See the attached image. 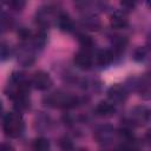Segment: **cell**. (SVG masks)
Segmentation results:
<instances>
[{"mask_svg":"<svg viewBox=\"0 0 151 151\" xmlns=\"http://www.w3.org/2000/svg\"><path fill=\"white\" fill-rule=\"evenodd\" d=\"M4 132L6 136L11 138H17L21 134L24 130V120L22 117L17 112H8L4 116V123H2Z\"/></svg>","mask_w":151,"mask_h":151,"instance_id":"obj_1","label":"cell"},{"mask_svg":"<svg viewBox=\"0 0 151 151\" xmlns=\"http://www.w3.org/2000/svg\"><path fill=\"white\" fill-rule=\"evenodd\" d=\"M45 100H46L47 105L55 106V107H74L76 105L79 104L78 97L66 94V93H60V92L50 94Z\"/></svg>","mask_w":151,"mask_h":151,"instance_id":"obj_2","label":"cell"},{"mask_svg":"<svg viewBox=\"0 0 151 151\" xmlns=\"http://www.w3.org/2000/svg\"><path fill=\"white\" fill-rule=\"evenodd\" d=\"M32 84L34 85V87L37 90L45 91L52 85V80H51V77L48 76V73H46L44 71H38L32 77Z\"/></svg>","mask_w":151,"mask_h":151,"instance_id":"obj_3","label":"cell"},{"mask_svg":"<svg viewBox=\"0 0 151 151\" xmlns=\"http://www.w3.org/2000/svg\"><path fill=\"white\" fill-rule=\"evenodd\" d=\"M74 63L76 65L79 67V68H83V70H87L91 67L92 65V57H91V53L86 50H83V51H79L78 53L74 54Z\"/></svg>","mask_w":151,"mask_h":151,"instance_id":"obj_4","label":"cell"},{"mask_svg":"<svg viewBox=\"0 0 151 151\" xmlns=\"http://www.w3.org/2000/svg\"><path fill=\"white\" fill-rule=\"evenodd\" d=\"M107 97L112 103H122L126 99L127 94L123 86L120 85H113L107 91Z\"/></svg>","mask_w":151,"mask_h":151,"instance_id":"obj_5","label":"cell"},{"mask_svg":"<svg viewBox=\"0 0 151 151\" xmlns=\"http://www.w3.org/2000/svg\"><path fill=\"white\" fill-rule=\"evenodd\" d=\"M127 18L122 12H116L110 18V24L113 28H124L127 26Z\"/></svg>","mask_w":151,"mask_h":151,"instance_id":"obj_6","label":"cell"},{"mask_svg":"<svg viewBox=\"0 0 151 151\" xmlns=\"http://www.w3.org/2000/svg\"><path fill=\"white\" fill-rule=\"evenodd\" d=\"M94 111L100 117H107V116H111L114 112V107L109 101H100V103L97 104Z\"/></svg>","mask_w":151,"mask_h":151,"instance_id":"obj_7","label":"cell"},{"mask_svg":"<svg viewBox=\"0 0 151 151\" xmlns=\"http://www.w3.org/2000/svg\"><path fill=\"white\" fill-rule=\"evenodd\" d=\"M57 21H58V25H59L61 31H64V32H71L72 31L73 22H72L71 18L67 13H59Z\"/></svg>","mask_w":151,"mask_h":151,"instance_id":"obj_8","label":"cell"},{"mask_svg":"<svg viewBox=\"0 0 151 151\" xmlns=\"http://www.w3.org/2000/svg\"><path fill=\"white\" fill-rule=\"evenodd\" d=\"M96 59H97V63L101 66H105V65H109L111 64V61L113 60V53L109 50H100L97 55H96Z\"/></svg>","mask_w":151,"mask_h":151,"instance_id":"obj_9","label":"cell"},{"mask_svg":"<svg viewBox=\"0 0 151 151\" xmlns=\"http://www.w3.org/2000/svg\"><path fill=\"white\" fill-rule=\"evenodd\" d=\"M33 150L34 151H48L50 150V143L44 137H38L33 142Z\"/></svg>","mask_w":151,"mask_h":151,"instance_id":"obj_10","label":"cell"},{"mask_svg":"<svg viewBox=\"0 0 151 151\" xmlns=\"http://www.w3.org/2000/svg\"><path fill=\"white\" fill-rule=\"evenodd\" d=\"M83 25L85 27H87L88 29H98L100 27V21L97 17H93V15H88L86 18L83 19Z\"/></svg>","mask_w":151,"mask_h":151,"instance_id":"obj_11","label":"cell"},{"mask_svg":"<svg viewBox=\"0 0 151 151\" xmlns=\"http://www.w3.org/2000/svg\"><path fill=\"white\" fill-rule=\"evenodd\" d=\"M133 116L138 120H146L150 117V111L145 107H136L133 111Z\"/></svg>","mask_w":151,"mask_h":151,"instance_id":"obj_12","label":"cell"},{"mask_svg":"<svg viewBox=\"0 0 151 151\" xmlns=\"http://www.w3.org/2000/svg\"><path fill=\"white\" fill-rule=\"evenodd\" d=\"M78 40H79V44L84 47V50H86V51H88L92 46H93V40H92V38L91 37H88V35H86V34H80L79 37H78Z\"/></svg>","mask_w":151,"mask_h":151,"instance_id":"obj_13","label":"cell"},{"mask_svg":"<svg viewBox=\"0 0 151 151\" xmlns=\"http://www.w3.org/2000/svg\"><path fill=\"white\" fill-rule=\"evenodd\" d=\"M59 146L64 151H71L73 149V143H72V140L68 137H63L59 140Z\"/></svg>","mask_w":151,"mask_h":151,"instance_id":"obj_14","label":"cell"},{"mask_svg":"<svg viewBox=\"0 0 151 151\" xmlns=\"http://www.w3.org/2000/svg\"><path fill=\"white\" fill-rule=\"evenodd\" d=\"M18 34H19V37L21 38V39H28L29 37H31V31L28 29V28H26V27H21L19 31H18Z\"/></svg>","mask_w":151,"mask_h":151,"instance_id":"obj_15","label":"cell"},{"mask_svg":"<svg viewBox=\"0 0 151 151\" xmlns=\"http://www.w3.org/2000/svg\"><path fill=\"white\" fill-rule=\"evenodd\" d=\"M8 5H9L12 8H14V9H21V8L25 6V2L21 1V0H13V1H11Z\"/></svg>","mask_w":151,"mask_h":151,"instance_id":"obj_16","label":"cell"},{"mask_svg":"<svg viewBox=\"0 0 151 151\" xmlns=\"http://www.w3.org/2000/svg\"><path fill=\"white\" fill-rule=\"evenodd\" d=\"M0 151H14V149H13V147H12L9 144H6V143H4V144H1Z\"/></svg>","mask_w":151,"mask_h":151,"instance_id":"obj_17","label":"cell"},{"mask_svg":"<svg viewBox=\"0 0 151 151\" xmlns=\"http://www.w3.org/2000/svg\"><path fill=\"white\" fill-rule=\"evenodd\" d=\"M145 139L149 142V144L151 145V129L150 130H147V132L145 133Z\"/></svg>","mask_w":151,"mask_h":151,"instance_id":"obj_18","label":"cell"},{"mask_svg":"<svg viewBox=\"0 0 151 151\" xmlns=\"http://www.w3.org/2000/svg\"><path fill=\"white\" fill-rule=\"evenodd\" d=\"M149 6H151V1H150V2H149Z\"/></svg>","mask_w":151,"mask_h":151,"instance_id":"obj_19","label":"cell"}]
</instances>
